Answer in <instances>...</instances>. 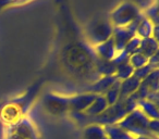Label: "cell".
Masks as SVG:
<instances>
[{"label": "cell", "mask_w": 159, "mask_h": 139, "mask_svg": "<svg viewBox=\"0 0 159 139\" xmlns=\"http://www.w3.org/2000/svg\"><path fill=\"white\" fill-rule=\"evenodd\" d=\"M93 48H94V53H95L96 57L102 60L111 61L116 54V47L112 37L110 39L106 40V41L102 42V44L97 45V46L93 47Z\"/></svg>", "instance_id": "obj_10"}, {"label": "cell", "mask_w": 159, "mask_h": 139, "mask_svg": "<svg viewBox=\"0 0 159 139\" xmlns=\"http://www.w3.org/2000/svg\"><path fill=\"white\" fill-rule=\"evenodd\" d=\"M133 73H134V68L131 66V64L129 63V62H125V63L117 65L115 77L117 78L119 82H123V80L132 77Z\"/></svg>", "instance_id": "obj_19"}, {"label": "cell", "mask_w": 159, "mask_h": 139, "mask_svg": "<svg viewBox=\"0 0 159 139\" xmlns=\"http://www.w3.org/2000/svg\"><path fill=\"white\" fill-rule=\"evenodd\" d=\"M139 52L149 59L152 55H154L155 53L158 52V40L155 39L154 37L142 39Z\"/></svg>", "instance_id": "obj_16"}, {"label": "cell", "mask_w": 159, "mask_h": 139, "mask_svg": "<svg viewBox=\"0 0 159 139\" xmlns=\"http://www.w3.org/2000/svg\"><path fill=\"white\" fill-rule=\"evenodd\" d=\"M139 85H141V80H139L136 77L132 76V77L128 78V80H123L120 83V99L123 100L132 96L135 91L139 89Z\"/></svg>", "instance_id": "obj_11"}, {"label": "cell", "mask_w": 159, "mask_h": 139, "mask_svg": "<svg viewBox=\"0 0 159 139\" xmlns=\"http://www.w3.org/2000/svg\"><path fill=\"white\" fill-rule=\"evenodd\" d=\"M44 108L52 115L69 113V97L56 93H48L44 98Z\"/></svg>", "instance_id": "obj_6"}, {"label": "cell", "mask_w": 159, "mask_h": 139, "mask_svg": "<svg viewBox=\"0 0 159 139\" xmlns=\"http://www.w3.org/2000/svg\"><path fill=\"white\" fill-rule=\"evenodd\" d=\"M129 63L131 64V66L134 70H137V68L143 67V66H145L148 63V58H146L142 53L137 52L129 57Z\"/></svg>", "instance_id": "obj_21"}, {"label": "cell", "mask_w": 159, "mask_h": 139, "mask_svg": "<svg viewBox=\"0 0 159 139\" xmlns=\"http://www.w3.org/2000/svg\"><path fill=\"white\" fill-rule=\"evenodd\" d=\"M136 106L137 109L139 111H142V113L146 117H148L149 119H158L159 112L157 104L148 101L147 99H141L139 101H136Z\"/></svg>", "instance_id": "obj_13"}, {"label": "cell", "mask_w": 159, "mask_h": 139, "mask_svg": "<svg viewBox=\"0 0 159 139\" xmlns=\"http://www.w3.org/2000/svg\"><path fill=\"white\" fill-rule=\"evenodd\" d=\"M135 36V33L129 27H113L112 39L115 42L116 51L124 50L126 44Z\"/></svg>", "instance_id": "obj_8"}, {"label": "cell", "mask_w": 159, "mask_h": 139, "mask_svg": "<svg viewBox=\"0 0 159 139\" xmlns=\"http://www.w3.org/2000/svg\"><path fill=\"white\" fill-rule=\"evenodd\" d=\"M148 64L150 66H152L154 68H158V65H159V58H158V52L155 53L154 55L148 59Z\"/></svg>", "instance_id": "obj_24"}, {"label": "cell", "mask_w": 159, "mask_h": 139, "mask_svg": "<svg viewBox=\"0 0 159 139\" xmlns=\"http://www.w3.org/2000/svg\"><path fill=\"white\" fill-rule=\"evenodd\" d=\"M150 119L146 117L145 115L139 111V109H135L132 112L123 117L119 123L117 124L119 127H121L126 132L136 137H149V138L158 139L154 137L148 132V124Z\"/></svg>", "instance_id": "obj_2"}, {"label": "cell", "mask_w": 159, "mask_h": 139, "mask_svg": "<svg viewBox=\"0 0 159 139\" xmlns=\"http://www.w3.org/2000/svg\"><path fill=\"white\" fill-rule=\"evenodd\" d=\"M108 108V104L105 99L104 95H97V97L95 98L92 104L84 111V113L89 116H97V115L102 114L106 109Z\"/></svg>", "instance_id": "obj_14"}, {"label": "cell", "mask_w": 159, "mask_h": 139, "mask_svg": "<svg viewBox=\"0 0 159 139\" xmlns=\"http://www.w3.org/2000/svg\"><path fill=\"white\" fill-rule=\"evenodd\" d=\"M97 95L83 93L69 97V112H84L95 100Z\"/></svg>", "instance_id": "obj_7"}, {"label": "cell", "mask_w": 159, "mask_h": 139, "mask_svg": "<svg viewBox=\"0 0 159 139\" xmlns=\"http://www.w3.org/2000/svg\"><path fill=\"white\" fill-rule=\"evenodd\" d=\"M120 83L121 82H119V80H117L115 83H113L112 86L104 93L105 99H106L108 106H113V104H116L118 101H119V99H120Z\"/></svg>", "instance_id": "obj_18"}, {"label": "cell", "mask_w": 159, "mask_h": 139, "mask_svg": "<svg viewBox=\"0 0 159 139\" xmlns=\"http://www.w3.org/2000/svg\"><path fill=\"white\" fill-rule=\"evenodd\" d=\"M117 66L111 61L102 60L96 57L95 59V72L99 77L102 76H112L116 73Z\"/></svg>", "instance_id": "obj_12"}, {"label": "cell", "mask_w": 159, "mask_h": 139, "mask_svg": "<svg viewBox=\"0 0 159 139\" xmlns=\"http://www.w3.org/2000/svg\"><path fill=\"white\" fill-rule=\"evenodd\" d=\"M156 27V25H154L147 18H145L143 14V18L141 19L139 25L136 27L135 31V35L137 37H139L141 39H145V38H149L152 36L154 29Z\"/></svg>", "instance_id": "obj_15"}, {"label": "cell", "mask_w": 159, "mask_h": 139, "mask_svg": "<svg viewBox=\"0 0 159 139\" xmlns=\"http://www.w3.org/2000/svg\"><path fill=\"white\" fill-rule=\"evenodd\" d=\"M135 139H154V138H149V137H136Z\"/></svg>", "instance_id": "obj_25"}, {"label": "cell", "mask_w": 159, "mask_h": 139, "mask_svg": "<svg viewBox=\"0 0 159 139\" xmlns=\"http://www.w3.org/2000/svg\"><path fill=\"white\" fill-rule=\"evenodd\" d=\"M2 139H39V134L35 123L24 115L14 123L5 125Z\"/></svg>", "instance_id": "obj_4"}, {"label": "cell", "mask_w": 159, "mask_h": 139, "mask_svg": "<svg viewBox=\"0 0 159 139\" xmlns=\"http://www.w3.org/2000/svg\"><path fill=\"white\" fill-rule=\"evenodd\" d=\"M66 63L69 64L72 71L77 74L92 73L97 75L95 72V59L96 55L94 52H89L87 47L82 45H74L66 52ZM98 76V75H97Z\"/></svg>", "instance_id": "obj_1"}, {"label": "cell", "mask_w": 159, "mask_h": 139, "mask_svg": "<svg viewBox=\"0 0 159 139\" xmlns=\"http://www.w3.org/2000/svg\"><path fill=\"white\" fill-rule=\"evenodd\" d=\"M141 42H142V39L139 37H137L136 35L130 40V41L126 44L125 48H124V51L128 53V55L134 54V53H137L139 51V47H141Z\"/></svg>", "instance_id": "obj_22"}, {"label": "cell", "mask_w": 159, "mask_h": 139, "mask_svg": "<svg viewBox=\"0 0 159 139\" xmlns=\"http://www.w3.org/2000/svg\"><path fill=\"white\" fill-rule=\"evenodd\" d=\"M142 14L139 5L134 2H121L110 12L109 21L113 27H126Z\"/></svg>", "instance_id": "obj_5"}, {"label": "cell", "mask_w": 159, "mask_h": 139, "mask_svg": "<svg viewBox=\"0 0 159 139\" xmlns=\"http://www.w3.org/2000/svg\"><path fill=\"white\" fill-rule=\"evenodd\" d=\"M102 139H109V138H108V137L106 136V137H105V138H102Z\"/></svg>", "instance_id": "obj_26"}, {"label": "cell", "mask_w": 159, "mask_h": 139, "mask_svg": "<svg viewBox=\"0 0 159 139\" xmlns=\"http://www.w3.org/2000/svg\"><path fill=\"white\" fill-rule=\"evenodd\" d=\"M154 70H156V68H154L152 66H150L149 64H146L145 66H143V67H139L137 68V70H134V73H133V76L134 77H136L139 80H144L146 77H147L148 75H149L150 73H152Z\"/></svg>", "instance_id": "obj_23"}, {"label": "cell", "mask_w": 159, "mask_h": 139, "mask_svg": "<svg viewBox=\"0 0 159 139\" xmlns=\"http://www.w3.org/2000/svg\"><path fill=\"white\" fill-rule=\"evenodd\" d=\"M116 80H117V78L115 77V75L102 76V77H99L94 83H92V84L85 89L84 93H95V95H104V93L112 86Z\"/></svg>", "instance_id": "obj_9"}, {"label": "cell", "mask_w": 159, "mask_h": 139, "mask_svg": "<svg viewBox=\"0 0 159 139\" xmlns=\"http://www.w3.org/2000/svg\"><path fill=\"white\" fill-rule=\"evenodd\" d=\"M142 12H143L144 16L147 18L152 24L158 26V2L157 1L149 2L147 7L142 10Z\"/></svg>", "instance_id": "obj_20"}, {"label": "cell", "mask_w": 159, "mask_h": 139, "mask_svg": "<svg viewBox=\"0 0 159 139\" xmlns=\"http://www.w3.org/2000/svg\"><path fill=\"white\" fill-rule=\"evenodd\" d=\"M106 137L105 128L97 124H89L83 130V139H102Z\"/></svg>", "instance_id": "obj_17"}, {"label": "cell", "mask_w": 159, "mask_h": 139, "mask_svg": "<svg viewBox=\"0 0 159 139\" xmlns=\"http://www.w3.org/2000/svg\"><path fill=\"white\" fill-rule=\"evenodd\" d=\"M113 26L108 18H94L85 26V36L89 46L95 47L112 37Z\"/></svg>", "instance_id": "obj_3"}]
</instances>
